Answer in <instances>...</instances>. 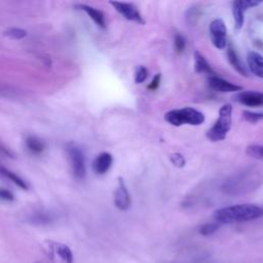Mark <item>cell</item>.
Returning a JSON list of instances; mask_svg holds the SVG:
<instances>
[{
  "mask_svg": "<svg viewBox=\"0 0 263 263\" xmlns=\"http://www.w3.org/2000/svg\"><path fill=\"white\" fill-rule=\"evenodd\" d=\"M261 176L259 172L252 170L242 171L235 176L226 180L222 186V190L227 194L247 193L260 185Z\"/></svg>",
  "mask_w": 263,
  "mask_h": 263,
  "instance_id": "7a4b0ae2",
  "label": "cell"
},
{
  "mask_svg": "<svg viewBox=\"0 0 263 263\" xmlns=\"http://www.w3.org/2000/svg\"><path fill=\"white\" fill-rule=\"evenodd\" d=\"M208 82L212 89L219 92H235V91L242 90V86L231 83L230 81L225 80L216 75L210 76L208 79Z\"/></svg>",
  "mask_w": 263,
  "mask_h": 263,
  "instance_id": "8fae6325",
  "label": "cell"
},
{
  "mask_svg": "<svg viewBox=\"0 0 263 263\" xmlns=\"http://www.w3.org/2000/svg\"><path fill=\"white\" fill-rule=\"evenodd\" d=\"M246 153L254 159L263 161V145H250L247 147Z\"/></svg>",
  "mask_w": 263,
  "mask_h": 263,
  "instance_id": "ffe728a7",
  "label": "cell"
},
{
  "mask_svg": "<svg viewBox=\"0 0 263 263\" xmlns=\"http://www.w3.org/2000/svg\"><path fill=\"white\" fill-rule=\"evenodd\" d=\"M160 79H161V74H160V73H157V74L153 77V79H152V81L150 82V84L148 85V88H149L150 90L156 89V88L159 86V84H160Z\"/></svg>",
  "mask_w": 263,
  "mask_h": 263,
  "instance_id": "83f0119b",
  "label": "cell"
},
{
  "mask_svg": "<svg viewBox=\"0 0 263 263\" xmlns=\"http://www.w3.org/2000/svg\"><path fill=\"white\" fill-rule=\"evenodd\" d=\"M114 203L121 211L128 210L132 204L130 195L122 178H118V184L114 193Z\"/></svg>",
  "mask_w": 263,
  "mask_h": 263,
  "instance_id": "30bf717a",
  "label": "cell"
},
{
  "mask_svg": "<svg viewBox=\"0 0 263 263\" xmlns=\"http://www.w3.org/2000/svg\"><path fill=\"white\" fill-rule=\"evenodd\" d=\"M234 101L248 107L263 106V92L254 90H241L233 97Z\"/></svg>",
  "mask_w": 263,
  "mask_h": 263,
  "instance_id": "9c48e42d",
  "label": "cell"
},
{
  "mask_svg": "<svg viewBox=\"0 0 263 263\" xmlns=\"http://www.w3.org/2000/svg\"><path fill=\"white\" fill-rule=\"evenodd\" d=\"M227 58L229 63L231 64V66L240 74L243 76H247V71L245 69V67L242 66V64L240 63L239 58L237 57L236 51L234 50V48L232 46H228L227 48Z\"/></svg>",
  "mask_w": 263,
  "mask_h": 263,
  "instance_id": "e0dca14e",
  "label": "cell"
},
{
  "mask_svg": "<svg viewBox=\"0 0 263 263\" xmlns=\"http://www.w3.org/2000/svg\"><path fill=\"white\" fill-rule=\"evenodd\" d=\"M194 69L196 73H206L210 74V76L216 74L203 54H201L199 51L194 52Z\"/></svg>",
  "mask_w": 263,
  "mask_h": 263,
  "instance_id": "2e32d148",
  "label": "cell"
},
{
  "mask_svg": "<svg viewBox=\"0 0 263 263\" xmlns=\"http://www.w3.org/2000/svg\"><path fill=\"white\" fill-rule=\"evenodd\" d=\"M171 161L173 162L174 165L178 166V167H183L185 165V158L181 153H174L171 156Z\"/></svg>",
  "mask_w": 263,
  "mask_h": 263,
  "instance_id": "4316f807",
  "label": "cell"
},
{
  "mask_svg": "<svg viewBox=\"0 0 263 263\" xmlns=\"http://www.w3.org/2000/svg\"><path fill=\"white\" fill-rule=\"evenodd\" d=\"M174 43H175V48L176 50L181 53L185 46H186V41H185V38L181 35V34H176L175 35V39H174Z\"/></svg>",
  "mask_w": 263,
  "mask_h": 263,
  "instance_id": "484cf974",
  "label": "cell"
},
{
  "mask_svg": "<svg viewBox=\"0 0 263 263\" xmlns=\"http://www.w3.org/2000/svg\"><path fill=\"white\" fill-rule=\"evenodd\" d=\"M0 153L1 154H4V155H6V156H12V153H11V151L6 147V146H4L1 142H0Z\"/></svg>",
  "mask_w": 263,
  "mask_h": 263,
  "instance_id": "f546056e",
  "label": "cell"
},
{
  "mask_svg": "<svg viewBox=\"0 0 263 263\" xmlns=\"http://www.w3.org/2000/svg\"><path fill=\"white\" fill-rule=\"evenodd\" d=\"M111 5L114 6V8L125 18L138 24H145V21L138 10V8L132 4V3H125V2H110Z\"/></svg>",
  "mask_w": 263,
  "mask_h": 263,
  "instance_id": "ba28073f",
  "label": "cell"
},
{
  "mask_svg": "<svg viewBox=\"0 0 263 263\" xmlns=\"http://www.w3.org/2000/svg\"><path fill=\"white\" fill-rule=\"evenodd\" d=\"M0 174L3 175L4 177H6L7 179L11 180V181H12L14 184H16L18 187H21V188H23V189H28L27 183H26L20 176H17V175H16L15 173H13V172L7 170L6 167L0 165Z\"/></svg>",
  "mask_w": 263,
  "mask_h": 263,
  "instance_id": "ac0fdd59",
  "label": "cell"
},
{
  "mask_svg": "<svg viewBox=\"0 0 263 263\" xmlns=\"http://www.w3.org/2000/svg\"><path fill=\"white\" fill-rule=\"evenodd\" d=\"M210 36L212 43L218 49H223L227 44V29L225 23L221 18H215L211 22L210 27Z\"/></svg>",
  "mask_w": 263,
  "mask_h": 263,
  "instance_id": "8992f818",
  "label": "cell"
},
{
  "mask_svg": "<svg viewBox=\"0 0 263 263\" xmlns=\"http://www.w3.org/2000/svg\"><path fill=\"white\" fill-rule=\"evenodd\" d=\"M26 145L33 153H41L45 148L44 143L36 137H28L26 140Z\"/></svg>",
  "mask_w": 263,
  "mask_h": 263,
  "instance_id": "d6986e66",
  "label": "cell"
},
{
  "mask_svg": "<svg viewBox=\"0 0 263 263\" xmlns=\"http://www.w3.org/2000/svg\"><path fill=\"white\" fill-rule=\"evenodd\" d=\"M259 1L254 0H237L232 2V14L237 30L241 29L245 23V12L252 7L259 5Z\"/></svg>",
  "mask_w": 263,
  "mask_h": 263,
  "instance_id": "52a82bcc",
  "label": "cell"
},
{
  "mask_svg": "<svg viewBox=\"0 0 263 263\" xmlns=\"http://www.w3.org/2000/svg\"><path fill=\"white\" fill-rule=\"evenodd\" d=\"M219 223L218 222H214V223H206L203 224L199 227V233H201L202 235H211L213 233H215L218 228H219Z\"/></svg>",
  "mask_w": 263,
  "mask_h": 263,
  "instance_id": "cb8c5ba5",
  "label": "cell"
},
{
  "mask_svg": "<svg viewBox=\"0 0 263 263\" xmlns=\"http://www.w3.org/2000/svg\"><path fill=\"white\" fill-rule=\"evenodd\" d=\"M263 216V209L256 204L241 203L224 206L214 212L218 223H235L256 220Z\"/></svg>",
  "mask_w": 263,
  "mask_h": 263,
  "instance_id": "6da1fadb",
  "label": "cell"
},
{
  "mask_svg": "<svg viewBox=\"0 0 263 263\" xmlns=\"http://www.w3.org/2000/svg\"><path fill=\"white\" fill-rule=\"evenodd\" d=\"M77 7L83 11H85L87 13V15L100 27V28H105L106 27V21H105V15L104 13L95 8V7H91V6H88V5H84V4H81V5H77Z\"/></svg>",
  "mask_w": 263,
  "mask_h": 263,
  "instance_id": "9a60e30c",
  "label": "cell"
},
{
  "mask_svg": "<svg viewBox=\"0 0 263 263\" xmlns=\"http://www.w3.org/2000/svg\"><path fill=\"white\" fill-rule=\"evenodd\" d=\"M164 120L174 126H181L184 124L200 125L204 122L205 117L202 112L192 107H184L166 112L164 114Z\"/></svg>",
  "mask_w": 263,
  "mask_h": 263,
  "instance_id": "3957f363",
  "label": "cell"
},
{
  "mask_svg": "<svg viewBox=\"0 0 263 263\" xmlns=\"http://www.w3.org/2000/svg\"><path fill=\"white\" fill-rule=\"evenodd\" d=\"M67 153L73 175L76 179L80 180L85 177V159L83 152L75 143H69L67 145Z\"/></svg>",
  "mask_w": 263,
  "mask_h": 263,
  "instance_id": "5b68a950",
  "label": "cell"
},
{
  "mask_svg": "<svg viewBox=\"0 0 263 263\" xmlns=\"http://www.w3.org/2000/svg\"><path fill=\"white\" fill-rule=\"evenodd\" d=\"M4 35L11 38V39L18 40V39L24 38L27 35V32L23 29H20V28H10V29H8L4 32Z\"/></svg>",
  "mask_w": 263,
  "mask_h": 263,
  "instance_id": "603a6c76",
  "label": "cell"
},
{
  "mask_svg": "<svg viewBox=\"0 0 263 263\" xmlns=\"http://www.w3.org/2000/svg\"><path fill=\"white\" fill-rule=\"evenodd\" d=\"M232 107L230 104L223 105L219 110V117L214 125L206 132V138L212 142H219L225 139L231 128Z\"/></svg>",
  "mask_w": 263,
  "mask_h": 263,
  "instance_id": "277c9868",
  "label": "cell"
},
{
  "mask_svg": "<svg viewBox=\"0 0 263 263\" xmlns=\"http://www.w3.org/2000/svg\"><path fill=\"white\" fill-rule=\"evenodd\" d=\"M13 198H14V196L10 191H8L6 189H0V199L11 201V200H13Z\"/></svg>",
  "mask_w": 263,
  "mask_h": 263,
  "instance_id": "f1b7e54d",
  "label": "cell"
},
{
  "mask_svg": "<svg viewBox=\"0 0 263 263\" xmlns=\"http://www.w3.org/2000/svg\"><path fill=\"white\" fill-rule=\"evenodd\" d=\"M50 248L63 263H73V254L68 246L61 242L51 241Z\"/></svg>",
  "mask_w": 263,
  "mask_h": 263,
  "instance_id": "5bb4252c",
  "label": "cell"
},
{
  "mask_svg": "<svg viewBox=\"0 0 263 263\" xmlns=\"http://www.w3.org/2000/svg\"><path fill=\"white\" fill-rule=\"evenodd\" d=\"M247 62L251 72L256 76L263 78V55L256 51H249Z\"/></svg>",
  "mask_w": 263,
  "mask_h": 263,
  "instance_id": "4fadbf2b",
  "label": "cell"
},
{
  "mask_svg": "<svg viewBox=\"0 0 263 263\" xmlns=\"http://www.w3.org/2000/svg\"><path fill=\"white\" fill-rule=\"evenodd\" d=\"M33 223L36 224H47L51 221V216L45 213H37L32 217Z\"/></svg>",
  "mask_w": 263,
  "mask_h": 263,
  "instance_id": "d4e9b609",
  "label": "cell"
},
{
  "mask_svg": "<svg viewBox=\"0 0 263 263\" xmlns=\"http://www.w3.org/2000/svg\"><path fill=\"white\" fill-rule=\"evenodd\" d=\"M148 77V70L144 66H138L136 71H135V76H134V81L137 84H140L144 82Z\"/></svg>",
  "mask_w": 263,
  "mask_h": 263,
  "instance_id": "7402d4cb",
  "label": "cell"
},
{
  "mask_svg": "<svg viewBox=\"0 0 263 263\" xmlns=\"http://www.w3.org/2000/svg\"><path fill=\"white\" fill-rule=\"evenodd\" d=\"M242 117L248 122L256 123L263 119V112H253V111L245 110L242 111Z\"/></svg>",
  "mask_w": 263,
  "mask_h": 263,
  "instance_id": "44dd1931",
  "label": "cell"
},
{
  "mask_svg": "<svg viewBox=\"0 0 263 263\" xmlns=\"http://www.w3.org/2000/svg\"><path fill=\"white\" fill-rule=\"evenodd\" d=\"M113 162V157L108 152H102L100 153L92 163V168L96 174L98 175H104L109 171Z\"/></svg>",
  "mask_w": 263,
  "mask_h": 263,
  "instance_id": "7c38bea8",
  "label": "cell"
}]
</instances>
